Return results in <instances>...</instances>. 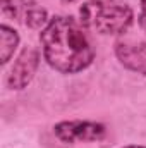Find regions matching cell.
<instances>
[{"instance_id":"3","label":"cell","mask_w":146,"mask_h":148,"mask_svg":"<svg viewBox=\"0 0 146 148\" xmlns=\"http://www.w3.org/2000/svg\"><path fill=\"white\" fill-rule=\"evenodd\" d=\"M53 134L59 141L65 145L76 143H93L107 136V126L96 121H60L53 126Z\"/></svg>"},{"instance_id":"8","label":"cell","mask_w":146,"mask_h":148,"mask_svg":"<svg viewBox=\"0 0 146 148\" xmlns=\"http://www.w3.org/2000/svg\"><path fill=\"white\" fill-rule=\"evenodd\" d=\"M138 23L141 31L146 35V0H139V16H138Z\"/></svg>"},{"instance_id":"5","label":"cell","mask_w":146,"mask_h":148,"mask_svg":"<svg viewBox=\"0 0 146 148\" xmlns=\"http://www.w3.org/2000/svg\"><path fill=\"white\" fill-rule=\"evenodd\" d=\"M2 14L21 21L29 29H43L50 17L48 10L36 0H2Z\"/></svg>"},{"instance_id":"9","label":"cell","mask_w":146,"mask_h":148,"mask_svg":"<svg viewBox=\"0 0 146 148\" xmlns=\"http://www.w3.org/2000/svg\"><path fill=\"white\" fill-rule=\"evenodd\" d=\"M120 148H146L145 145H126V147H120Z\"/></svg>"},{"instance_id":"10","label":"cell","mask_w":146,"mask_h":148,"mask_svg":"<svg viewBox=\"0 0 146 148\" xmlns=\"http://www.w3.org/2000/svg\"><path fill=\"white\" fill-rule=\"evenodd\" d=\"M60 2H64V3H74V2H77V0H60Z\"/></svg>"},{"instance_id":"2","label":"cell","mask_w":146,"mask_h":148,"mask_svg":"<svg viewBox=\"0 0 146 148\" xmlns=\"http://www.w3.org/2000/svg\"><path fill=\"white\" fill-rule=\"evenodd\" d=\"M79 23L98 35L120 36L134 23V10L124 0H86L79 7Z\"/></svg>"},{"instance_id":"4","label":"cell","mask_w":146,"mask_h":148,"mask_svg":"<svg viewBox=\"0 0 146 148\" xmlns=\"http://www.w3.org/2000/svg\"><path fill=\"white\" fill-rule=\"evenodd\" d=\"M40 60H41V53L40 50L28 45L21 50V53L16 57L10 71L5 77V84L9 90H24L29 86V83L35 79L38 67H40Z\"/></svg>"},{"instance_id":"6","label":"cell","mask_w":146,"mask_h":148,"mask_svg":"<svg viewBox=\"0 0 146 148\" xmlns=\"http://www.w3.org/2000/svg\"><path fill=\"white\" fill-rule=\"evenodd\" d=\"M115 57L126 69L146 76V41L119 40L115 43Z\"/></svg>"},{"instance_id":"7","label":"cell","mask_w":146,"mask_h":148,"mask_svg":"<svg viewBox=\"0 0 146 148\" xmlns=\"http://www.w3.org/2000/svg\"><path fill=\"white\" fill-rule=\"evenodd\" d=\"M19 43H21V36L12 26L0 24V64L2 66L9 64V60L14 57Z\"/></svg>"},{"instance_id":"1","label":"cell","mask_w":146,"mask_h":148,"mask_svg":"<svg viewBox=\"0 0 146 148\" xmlns=\"http://www.w3.org/2000/svg\"><path fill=\"white\" fill-rule=\"evenodd\" d=\"M41 53L46 64L60 74L86 71L95 60V48L86 28L72 16H53L40 31Z\"/></svg>"}]
</instances>
